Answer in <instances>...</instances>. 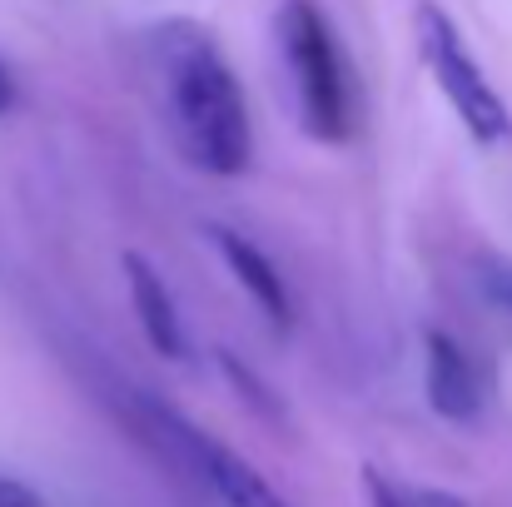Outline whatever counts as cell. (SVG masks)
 Listing matches in <instances>:
<instances>
[{
  "instance_id": "obj_13",
  "label": "cell",
  "mask_w": 512,
  "mask_h": 507,
  "mask_svg": "<svg viewBox=\"0 0 512 507\" xmlns=\"http://www.w3.org/2000/svg\"><path fill=\"white\" fill-rule=\"evenodd\" d=\"M423 507H468V503H463V498H453V493H428Z\"/></svg>"
},
{
  "instance_id": "obj_4",
  "label": "cell",
  "mask_w": 512,
  "mask_h": 507,
  "mask_svg": "<svg viewBox=\"0 0 512 507\" xmlns=\"http://www.w3.org/2000/svg\"><path fill=\"white\" fill-rule=\"evenodd\" d=\"M135 418H140V433L170 458L174 468H184L199 488H209V498L219 507H294L289 498H279L269 488V478L249 458H239L234 448H224L219 438L194 428L174 408L155 403V398H140Z\"/></svg>"
},
{
  "instance_id": "obj_5",
  "label": "cell",
  "mask_w": 512,
  "mask_h": 507,
  "mask_svg": "<svg viewBox=\"0 0 512 507\" xmlns=\"http://www.w3.org/2000/svg\"><path fill=\"white\" fill-rule=\"evenodd\" d=\"M423 388H428V408L448 423H473L488 403V378L478 358L443 329L423 334Z\"/></svg>"
},
{
  "instance_id": "obj_9",
  "label": "cell",
  "mask_w": 512,
  "mask_h": 507,
  "mask_svg": "<svg viewBox=\"0 0 512 507\" xmlns=\"http://www.w3.org/2000/svg\"><path fill=\"white\" fill-rule=\"evenodd\" d=\"M363 498H368V507H408L403 503V493H398L378 468H363Z\"/></svg>"
},
{
  "instance_id": "obj_11",
  "label": "cell",
  "mask_w": 512,
  "mask_h": 507,
  "mask_svg": "<svg viewBox=\"0 0 512 507\" xmlns=\"http://www.w3.org/2000/svg\"><path fill=\"white\" fill-rule=\"evenodd\" d=\"M488 294H493L503 309H512V264H498V269L488 274Z\"/></svg>"
},
{
  "instance_id": "obj_12",
  "label": "cell",
  "mask_w": 512,
  "mask_h": 507,
  "mask_svg": "<svg viewBox=\"0 0 512 507\" xmlns=\"http://www.w3.org/2000/svg\"><path fill=\"white\" fill-rule=\"evenodd\" d=\"M10 100H15V85H10V70L0 65V115L10 110Z\"/></svg>"
},
{
  "instance_id": "obj_2",
  "label": "cell",
  "mask_w": 512,
  "mask_h": 507,
  "mask_svg": "<svg viewBox=\"0 0 512 507\" xmlns=\"http://www.w3.org/2000/svg\"><path fill=\"white\" fill-rule=\"evenodd\" d=\"M274 25H279V50L294 75L299 125L319 145H348L358 130V80L334 35V20L314 0H284Z\"/></svg>"
},
{
  "instance_id": "obj_6",
  "label": "cell",
  "mask_w": 512,
  "mask_h": 507,
  "mask_svg": "<svg viewBox=\"0 0 512 507\" xmlns=\"http://www.w3.org/2000/svg\"><path fill=\"white\" fill-rule=\"evenodd\" d=\"M209 239H214L219 259L229 264L234 284H239V289L259 304V314L269 319V329H274V334H289V324H294V299H289V284H284V274L274 269V259H269L259 244H249L244 234L224 229V224H209Z\"/></svg>"
},
{
  "instance_id": "obj_1",
  "label": "cell",
  "mask_w": 512,
  "mask_h": 507,
  "mask_svg": "<svg viewBox=\"0 0 512 507\" xmlns=\"http://www.w3.org/2000/svg\"><path fill=\"white\" fill-rule=\"evenodd\" d=\"M145 70L179 155L204 174L234 179L249 169L254 130L244 85L214 35L194 20H165L145 35Z\"/></svg>"
},
{
  "instance_id": "obj_3",
  "label": "cell",
  "mask_w": 512,
  "mask_h": 507,
  "mask_svg": "<svg viewBox=\"0 0 512 507\" xmlns=\"http://www.w3.org/2000/svg\"><path fill=\"white\" fill-rule=\"evenodd\" d=\"M413 35H418V55L433 75V85L443 90V100L453 105V115L463 120V130L493 150L512 140V110L508 100L493 90V80L483 75V65L473 60L458 20L438 5V0H418L413 10Z\"/></svg>"
},
{
  "instance_id": "obj_10",
  "label": "cell",
  "mask_w": 512,
  "mask_h": 507,
  "mask_svg": "<svg viewBox=\"0 0 512 507\" xmlns=\"http://www.w3.org/2000/svg\"><path fill=\"white\" fill-rule=\"evenodd\" d=\"M0 507H45V498L15 478H0Z\"/></svg>"
},
{
  "instance_id": "obj_7",
  "label": "cell",
  "mask_w": 512,
  "mask_h": 507,
  "mask_svg": "<svg viewBox=\"0 0 512 507\" xmlns=\"http://www.w3.org/2000/svg\"><path fill=\"white\" fill-rule=\"evenodd\" d=\"M120 274H125L130 309H135V319H140L145 343H150L155 353H165V358H184V324H179V304H174L165 274H160L145 254H135V249L120 254Z\"/></svg>"
},
{
  "instance_id": "obj_8",
  "label": "cell",
  "mask_w": 512,
  "mask_h": 507,
  "mask_svg": "<svg viewBox=\"0 0 512 507\" xmlns=\"http://www.w3.org/2000/svg\"><path fill=\"white\" fill-rule=\"evenodd\" d=\"M219 368H224V378L239 388V403H249V413H259V418H264V423H274V428L284 423V403L274 398V388H269L254 368H244L234 353H219Z\"/></svg>"
}]
</instances>
